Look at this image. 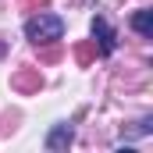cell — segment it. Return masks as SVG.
Wrapping results in <instances>:
<instances>
[{
	"instance_id": "1",
	"label": "cell",
	"mask_w": 153,
	"mask_h": 153,
	"mask_svg": "<svg viewBox=\"0 0 153 153\" xmlns=\"http://www.w3.org/2000/svg\"><path fill=\"white\" fill-rule=\"evenodd\" d=\"M64 36V18L61 14H50V11H39L32 14L29 22H25V39L29 43H57V39Z\"/></svg>"
},
{
	"instance_id": "2",
	"label": "cell",
	"mask_w": 153,
	"mask_h": 153,
	"mask_svg": "<svg viewBox=\"0 0 153 153\" xmlns=\"http://www.w3.org/2000/svg\"><path fill=\"white\" fill-rule=\"evenodd\" d=\"M71 139H75V128H71V121H57L50 132H46V150L50 153H64L68 146H71Z\"/></svg>"
},
{
	"instance_id": "3",
	"label": "cell",
	"mask_w": 153,
	"mask_h": 153,
	"mask_svg": "<svg viewBox=\"0 0 153 153\" xmlns=\"http://www.w3.org/2000/svg\"><path fill=\"white\" fill-rule=\"evenodd\" d=\"M93 39H96V46H100L103 57H111V53L117 50V32L107 25V18H100V14L93 18Z\"/></svg>"
},
{
	"instance_id": "4",
	"label": "cell",
	"mask_w": 153,
	"mask_h": 153,
	"mask_svg": "<svg viewBox=\"0 0 153 153\" xmlns=\"http://www.w3.org/2000/svg\"><path fill=\"white\" fill-rule=\"evenodd\" d=\"M128 25H132L139 36H146V39H150V36H153V11H150V7H139V11L128 18Z\"/></svg>"
}]
</instances>
